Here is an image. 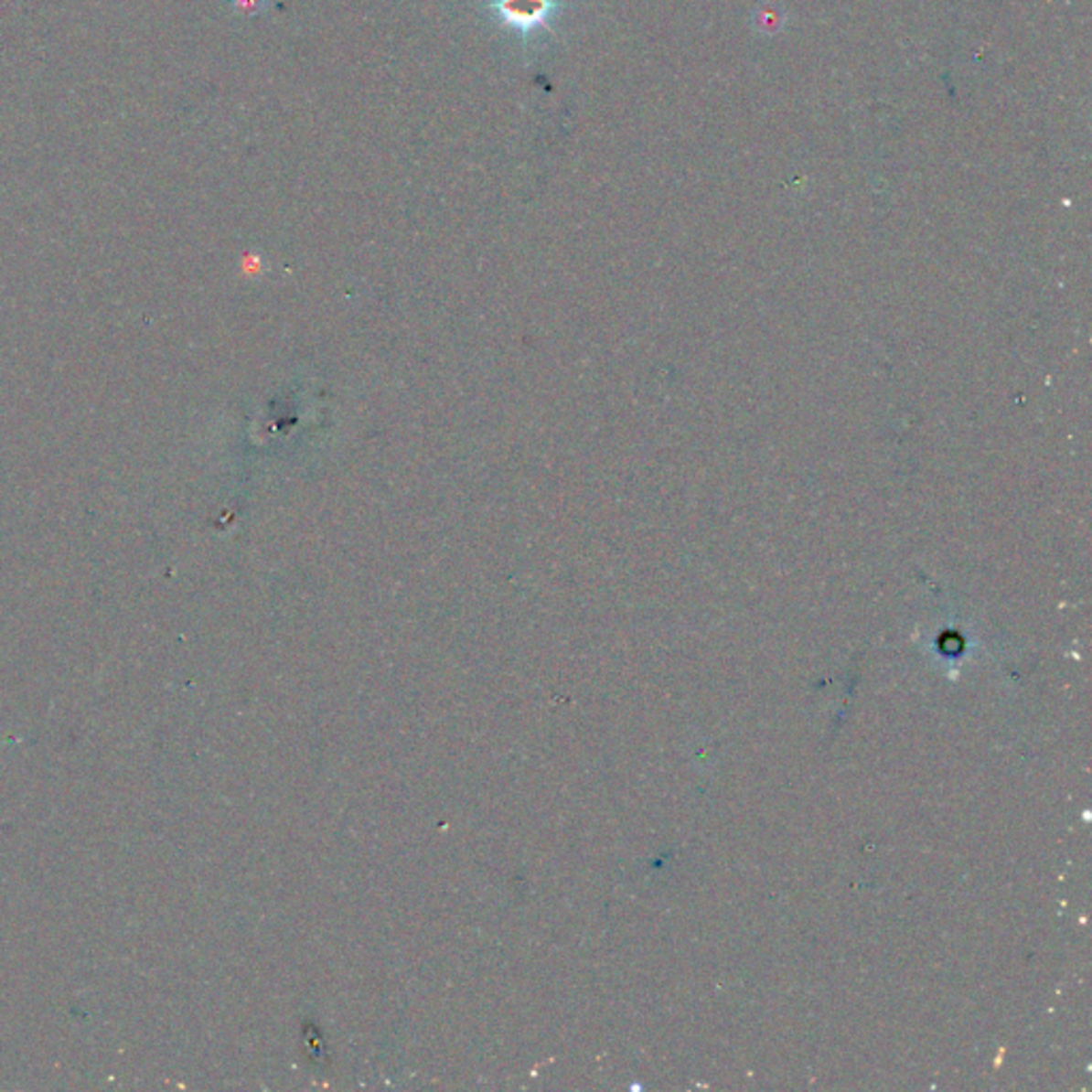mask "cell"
<instances>
[{
    "label": "cell",
    "mask_w": 1092,
    "mask_h": 1092,
    "mask_svg": "<svg viewBox=\"0 0 1092 1092\" xmlns=\"http://www.w3.org/2000/svg\"><path fill=\"white\" fill-rule=\"evenodd\" d=\"M485 9L512 35L530 41L541 32L555 30V19L565 11L563 0H487Z\"/></svg>",
    "instance_id": "1"
},
{
    "label": "cell",
    "mask_w": 1092,
    "mask_h": 1092,
    "mask_svg": "<svg viewBox=\"0 0 1092 1092\" xmlns=\"http://www.w3.org/2000/svg\"><path fill=\"white\" fill-rule=\"evenodd\" d=\"M230 6L241 16H254L261 11L262 0H230Z\"/></svg>",
    "instance_id": "2"
}]
</instances>
